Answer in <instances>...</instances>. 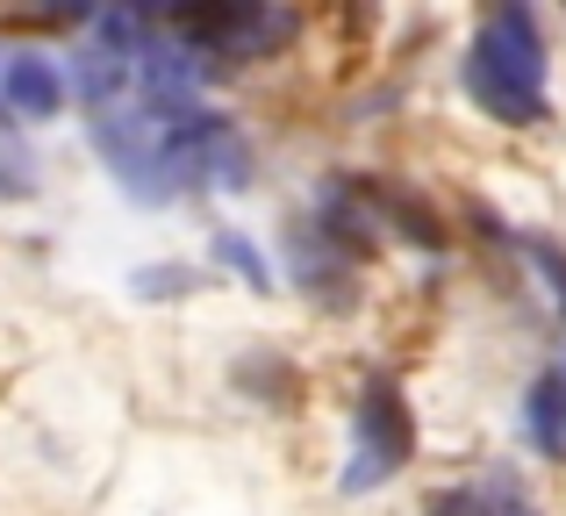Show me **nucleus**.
I'll use <instances>...</instances> for the list:
<instances>
[{
    "mask_svg": "<svg viewBox=\"0 0 566 516\" xmlns=\"http://www.w3.org/2000/svg\"><path fill=\"white\" fill-rule=\"evenodd\" d=\"M216 265H230L251 294H273V259H265L244 230H216Z\"/></svg>",
    "mask_w": 566,
    "mask_h": 516,
    "instance_id": "9d476101",
    "label": "nucleus"
},
{
    "mask_svg": "<svg viewBox=\"0 0 566 516\" xmlns=\"http://www.w3.org/2000/svg\"><path fill=\"white\" fill-rule=\"evenodd\" d=\"M502 516H531V509H502Z\"/></svg>",
    "mask_w": 566,
    "mask_h": 516,
    "instance_id": "2eb2a0df",
    "label": "nucleus"
},
{
    "mask_svg": "<svg viewBox=\"0 0 566 516\" xmlns=\"http://www.w3.org/2000/svg\"><path fill=\"white\" fill-rule=\"evenodd\" d=\"M201 287V265H137L129 273V294L137 302H187Z\"/></svg>",
    "mask_w": 566,
    "mask_h": 516,
    "instance_id": "9b49d317",
    "label": "nucleus"
},
{
    "mask_svg": "<svg viewBox=\"0 0 566 516\" xmlns=\"http://www.w3.org/2000/svg\"><path fill=\"white\" fill-rule=\"evenodd\" d=\"M0 94H8V108H14V123H51L57 108H65V65L57 57H43V51H14L8 65H0Z\"/></svg>",
    "mask_w": 566,
    "mask_h": 516,
    "instance_id": "423d86ee",
    "label": "nucleus"
},
{
    "mask_svg": "<svg viewBox=\"0 0 566 516\" xmlns=\"http://www.w3.org/2000/svg\"><path fill=\"white\" fill-rule=\"evenodd\" d=\"M416 460V409L401 402L395 380H366L352 402V452H345V495H374Z\"/></svg>",
    "mask_w": 566,
    "mask_h": 516,
    "instance_id": "f03ea898",
    "label": "nucleus"
},
{
    "mask_svg": "<svg viewBox=\"0 0 566 516\" xmlns=\"http://www.w3.org/2000/svg\"><path fill=\"white\" fill-rule=\"evenodd\" d=\"M36 194V158L14 137V123H0V201H29Z\"/></svg>",
    "mask_w": 566,
    "mask_h": 516,
    "instance_id": "f8f14e48",
    "label": "nucleus"
},
{
    "mask_svg": "<svg viewBox=\"0 0 566 516\" xmlns=\"http://www.w3.org/2000/svg\"><path fill=\"white\" fill-rule=\"evenodd\" d=\"M423 516H502V503L481 495V488H452V495H430Z\"/></svg>",
    "mask_w": 566,
    "mask_h": 516,
    "instance_id": "4468645a",
    "label": "nucleus"
},
{
    "mask_svg": "<svg viewBox=\"0 0 566 516\" xmlns=\"http://www.w3.org/2000/svg\"><path fill=\"white\" fill-rule=\"evenodd\" d=\"M524 252L545 273V294H553V308H559V323H566V252H559V244H545V238H524Z\"/></svg>",
    "mask_w": 566,
    "mask_h": 516,
    "instance_id": "ddd939ff",
    "label": "nucleus"
},
{
    "mask_svg": "<svg viewBox=\"0 0 566 516\" xmlns=\"http://www.w3.org/2000/svg\"><path fill=\"white\" fill-rule=\"evenodd\" d=\"M72 80H80V94H86V108H123V86H129V57L123 51H108V43H86L80 51V72H72Z\"/></svg>",
    "mask_w": 566,
    "mask_h": 516,
    "instance_id": "6e6552de",
    "label": "nucleus"
},
{
    "mask_svg": "<svg viewBox=\"0 0 566 516\" xmlns=\"http://www.w3.org/2000/svg\"><path fill=\"white\" fill-rule=\"evenodd\" d=\"M158 29L208 65V57H273L294 43L302 22L287 8H193V14H166Z\"/></svg>",
    "mask_w": 566,
    "mask_h": 516,
    "instance_id": "20e7f679",
    "label": "nucleus"
},
{
    "mask_svg": "<svg viewBox=\"0 0 566 516\" xmlns=\"http://www.w3.org/2000/svg\"><path fill=\"white\" fill-rule=\"evenodd\" d=\"M237 388L259 394L265 409H294L302 380H294V366H287V359H265V351H251V359H237Z\"/></svg>",
    "mask_w": 566,
    "mask_h": 516,
    "instance_id": "1a4fd4ad",
    "label": "nucleus"
},
{
    "mask_svg": "<svg viewBox=\"0 0 566 516\" xmlns=\"http://www.w3.org/2000/svg\"><path fill=\"white\" fill-rule=\"evenodd\" d=\"M287 265H294V287H302L316 308H352L359 302V265L337 252V244H323L308 223L287 230Z\"/></svg>",
    "mask_w": 566,
    "mask_h": 516,
    "instance_id": "39448f33",
    "label": "nucleus"
},
{
    "mask_svg": "<svg viewBox=\"0 0 566 516\" xmlns=\"http://www.w3.org/2000/svg\"><path fill=\"white\" fill-rule=\"evenodd\" d=\"M524 438L545 460H566V366H545L524 394Z\"/></svg>",
    "mask_w": 566,
    "mask_h": 516,
    "instance_id": "0eeeda50",
    "label": "nucleus"
},
{
    "mask_svg": "<svg viewBox=\"0 0 566 516\" xmlns=\"http://www.w3.org/2000/svg\"><path fill=\"white\" fill-rule=\"evenodd\" d=\"M545 29L531 8H495L467 43V94L510 129L545 123Z\"/></svg>",
    "mask_w": 566,
    "mask_h": 516,
    "instance_id": "f257e3e1",
    "label": "nucleus"
},
{
    "mask_svg": "<svg viewBox=\"0 0 566 516\" xmlns=\"http://www.w3.org/2000/svg\"><path fill=\"white\" fill-rule=\"evenodd\" d=\"M94 151L108 158L115 187H123L129 201H144V209L187 194V180H180V166H172L166 129H158L151 108H101L94 115Z\"/></svg>",
    "mask_w": 566,
    "mask_h": 516,
    "instance_id": "7ed1b4c3",
    "label": "nucleus"
}]
</instances>
